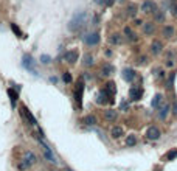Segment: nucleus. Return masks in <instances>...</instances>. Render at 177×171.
<instances>
[{"label":"nucleus","instance_id":"1","mask_svg":"<svg viewBox=\"0 0 177 171\" xmlns=\"http://www.w3.org/2000/svg\"><path fill=\"white\" fill-rule=\"evenodd\" d=\"M87 17H89V14H87L86 11H79V13H76V14L72 17V20L69 22V30H72V31H78L81 26H82V23L87 20Z\"/></svg>","mask_w":177,"mask_h":171},{"label":"nucleus","instance_id":"2","mask_svg":"<svg viewBox=\"0 0 177 171\" xmlns=\"http://www.w3.org/2000/svg\"><path fill=\"white\" fill-rule=\"evenodd\" d=\"M34 162H36V156L33 154V152H25V156H23V159H22V163L19 165V169H26V168H30L31 165H34Z\"/></svg>","mask_w":177,"mask_h":171},{"label":"nucleus","instance_id":"3","mask_svg":"<svg viewBox=\"0 0 177 171\" xmlns=\"http://www.w3.org/2000/svg\"><path fill=\"white\" fill-rule=\"evenodd\" d=\"M20 115H22L23 118H25L28 123H30L31 126H37V121H36V118H34V117L31 115V112L28 111L25 106H22V107H20Z\"/></svg>","mask_w":177,"mask_h":171},{"label":"nucleus","instance_id":"4","mask_svg":"<svg viewBox=\"0 0 177 171\" xmlns=\"http://www.w3.org/2000/svg\"><path fill=\"white\" fill-rule=\"evenodd\" d=\"M160 129L157 128V126H151V128H148V131H146V137L149 139V140H158L160 139Z\"/></svg>","mask_w":177,"mask_h":171},{"label":"nucleus","instance_id":"5","mask_svg":"<svg viewBox=\"0 0 177 171\" xmlns=\"http://www.w3.org/2000/svg\"><path fill=\"white\" fill-rule=\"evenodd\" d=\"M84 41H86L87 45H96V44L99 42V34L98 33H90L84 38Z\"/></svg>","mask_w":177,"mask_h":171},{"label":"nucleus","instance_id":"6","mask_svg":"<svg viewBox=\"0 0 177 171\" xmlns=\"http://www.w3.org/2000/svg\"><path fill=\"white\" fill-rule=\"evenodd\" d=\"M33 64H34V61H33V58H31L30 55H25V56L22 58V66H23L25 69H28V70H31L33 73H36V70H34Z\"/></svg>","mask_w":177,"mask_h":171},{"label":"nucleus","instance_id":"7","mask_svg":"<svg viewBox=\"0 0 177 171\" xmlns=\"http://www.w3.org/2000/svg\"><path fill=\"white\" fill-rule=\"evenodd\" d=\"M142 11L143 13H152V11H155V3L151 2V0H146V2H143V5H142Z\"/></svg>","mask_w":177,"mask_h":171},{"label":"nucleus","instance_id":"8","mask_svg":"<svg viewBox=\"0 0 177 171\" xmlns=\"http://www.w3.org/2000/svg\"><path fill=\"white\" fill-rule=\"evenodd\" d=\"M168 114H169V104H163L162 107H158V118L160 120H165Z\"/></svg>","mask_w":177,"mask_h":171},{"label":"nucleus","instance_id":"9","mask_svg":"<svg viewBox=\"0 0 177 171\" xmlns=\"http://www.w3.org/2000/svg\"><path fill=\"white\" fill-rule=\"evenodd\" d=\"M81 95H82V83L79 81V83H78V87H76V90H75V100H76L78 107H81Z\"/></svg>","mask_w":177,"mask_h":171},{"label":"nucleus","instance_id":"10","mask_svg":"<svg viewBox=\"0 0 177 171\" xmlns=\"http://www.w3.org/2000/svg\"><path fill=\"white\" fill-rule=\"evenodd\" d=\"M162 42H158V41H154L152 42V45H151V51H152V55H158V53H162Z\"/></svg>","mask_w":177,"mask_h":171},{"label":"nucleus","instance_id":"11","mask_svg":"<svg viewBox=\"0 0 177 171\" xmlns=\"http://www.w3.org/2000/svg\"><path fill=\"white\" fill-rule=\"evenodd\" d=\"M123 78L130 83V81H134V78H135V72H134L132 69H126V70L123 72Z\"/></svg>","mask_w":177,"mask_h":171},{"label":"nucleus","instance_id":"12","mask_svg":"<svg viewBox=\"0 0 177 171\" xmlns=\"http://www.w3.org/2000/svg\"><path fill=\"white\" fill-rule=\"evenodd\" d=\"M142 95H143L142 89H137V87L130 89V98H132V100H140V98H142Z\"/></svg>","mask_w":177,"mask_h":171},{"label":"nucleus","instance_id":"13","mask_svg":"<svg viewBox=\"0 0 177 171\" xmlns=\"http://www.w3.org/2000/svg\"><path fill=\"white\" fill-rule=\"evenodd\" d=\"M76 59H78V53H76V51H69L67 55H65V61L70 62V64H73Z\"/></svg>","mask_w":177,"mask_h":171},{"label":"nucleus","instance_id":"14","mask_svg":"<svg viewBox=\"0 0 177 171\" xmlns=\"http://www.w3.org/2000/svg\"><path fill=\"white\" fill-rule=\"evenodd\" d=\"M121 136H123V128H121V126H115V128L112 129V137H114V139H120Z\"/></svg>","mask_w":177,"mask_h":171},{"label":"nucleus","instance_id":"15","mask_svg":"<svg viewBox=\"0 0 177 171\" xmlns=\"http://www.w3.org/2000/svg\"><path fill=\"white\" fill-rule=\"evenodd\" d=\"M162 100H163V96H162L160 93H157V95L154 96V100H152V107H154V109H157V107H160Z\"/></svg>","mask_w":177,"mask_h":171},{"label":"nucleus","instance_id":"16","mask_svg":"<svg viewBox=\"0 0 177 171\" xmlns=\"http://www.w3.org/2000/svg\"><path fill=\"white\" fill-rule=\"evenodd\" d=\"M84 66H87V67H92L93 66V56L90 55V53H86V55H84Z\"/></svg>","mask_w":177,"mask_h":171},{"label":"nucleus","instance_id":"17","mask_svg":"<svg viewBox=\"0 0 177 171\" xmlns=\"http://www.w3.org/2000/svg\"><path fill=\"white\" fill-rule=\"evenodd\" d=\"M154 23H151V22H148V23H145V26H143V31H145V34H152L154 33Z\"/></svg>","mask_w":177,"mask_h":171},{"label":"nucleus","instance_id":"18","mask_svg":"<svg viewBox=\"0 0 177 171\" xmlns=\"http://www.w3.org/2000/svg\"><path fill=\"white\" fill-rule=\"evenodd\" d=\"M104 118H106V120H110V121H112V120H115V118H117V112H115V111H112V109L106 111V112H104Z\"/></svg>","mask_w":177,"mask_h":171},{"label":"nucleus","instance_id":"19","mask_svg":"<svg viewBox=\"0 0 177 171\" xmlns=\"http://www.w3.org/2000/svg\"><path fill=\"white\" fill-rule=\"evenodd\" d=\"M135 143H137V137L134 136V134H130V136L126 137V145H127V146H134Z\"/></svg>","mask_w":177,"mask_h":171},{"label":"nucleus","instance_id":"20","mask_svg":"<svg viewBox=\"0 0 177 171\" xmlns=\"http://www.w3.org/2000/svg\"><path fill=\"white\" fill-rule=\"evenodd\" d=\"M8 95H9V98H11V104L14 107L16 106V101H17V93L13 90V89H8Z\"/></svg>","mask_w":177,"mask_h":171},{"label":"nucleus","instance_id":"21","mask_svg":"<svg viewBox=\"0 0 177 171\" xmlns=\"http://www.w3.org/2000/svg\"><path fill=\"white\" fill-rule=\"evenodd\" d=\"M172 34H174V28H172V26H165V28H163V36H165V38H172Z\"/></svg>","mask_w":177,"mask_h":171},{"label":"nucleus","instance_id":"22","mask_svg":"<svg viewBox=\"0 0 177 171\" xmlns=\"http://www.w3.org/2000/svg\"><path fill=\"white\" fill-rule=\"evenodd\" d=\"M45 159H47V160H50L51 163H56V157H54V154H53V151H51V149L45 151Z\"/></svg>","mask_w":177,"mask_h":171},{"label":"nucleus","instance_id":"23","mask_svg":"<svg viewBox=\"0 0 177 171\" xmlns=\"http://www.w3.org/2000/svg\"><path fill=\"white\" fill-rule=\"evenodd\" d=\"M112 72H114V67H112V66H104L102 70H101V73L104 76H109V75H112Z\"/></svg>","mask_w":177,"mask_h":171},{"label":"nucleus","instance_id":"24","mask_svg":"<svg viewBox=\"0 0 177 171\" xmlns=\"http://www.w3.org/2000/svg\"><path fill=\"white\" fill-rule=\"evenodd\" d=\"M84 123H86V124H89V126H93V124L96 123V118H95L93 115H87L86 118H84Z\"/></svg>","mask_w":177,"mask_h":171},{"label":"nucleus","instance_id":"25","mask_svg":"<svg viewBox=\"0 0 177 171\" xmlns=\"http://www.w3.org/2000/svg\"><path fill=\"white\" fill-rule=\"evenodd\" d=\"M124 34L127 36V38L130 39V41H135V34L130 31V28H124Z\"/></svg>","mask_w":177,"mask_h":171},{"label":"nucleus","instance_id":"26","mask_svg":"<svg viewBox=\"0 0 177 171\" xmlns=\"http://www.w3.org/2000/svg\"><path fill=\"white\" fill-rule=\"evenodd\" d=\"M174 157H177V149H172L166 154V160H172Z\"/></svg>","mask_w":177,"mask_h":171},{"label":"nucleus","instance_id":"27","mask_svg":"<svg viewBox=\"0 0 177 171\" xmlns=\"http://www.w3.org/2000/svg\"><path fill=\"white\" fill-rule=\"evenodd\" d=\"M110 42H112V44H120V42H121V36H120V34H114V36L110 38Z\"/></svg>","mask_w":177,"mask_h":171},{"label":"nucleus","instance_id":"28","mask_svg":"<svg viewBox=\"0 0 177 171\" xmlns=\"http://www.w3.org/2000/svg\"><path fill=\"white\" fill-rule=\"evenodd\" d=\"M155 20H158V22H163V20H165V14H163L162 11L155 13Z\"/></svg>","mask_w":177,"mask_h":171},{"label":"nucleus","instance_id":"29","mask_svg":"<svg viewBox=\"0 0 177 171\" xmlns=\"http://www.w3.org/2000/svg\"><path fill=\"white\" fill-rule=\"evenodd\" d=\"M104 98H106V92H104V90H101V92L98 93V103H104V101H106Z\"/></svg>","mask_w":177,"mask_h":171},{"label":"nucleus","instance_id":"30","mask_svg":"<svg viewBox=\"0 0 177 171\" xmlns=\"http://www.w3.org/2000/svg\"><path fill=\"white\" fill-rule=\"evenodd\" d=\"M127 11H129V16H135V14H137V6H132V5H130V6L127 8Z\"/></svg>","mask_w":177,"mask_h":171},{"label":"nucleus","instance_id":"31","mask_svg":"<svg viewBox=\"0 0 177 171\" xmlns=\"http://www.w3.org/2000/svg\"><path fill=\"white\" fill-rule=\"evenodd\" d=\"M11 28H13V31L16 33V36H17V38H22V33L19 31V28H17V26H16L14 23H11Z\"/></svg>","mask_w":177,"mask_h":171},{"label":"nucleus","instance_id":"32","mask_svg":"<svg viewBox=\"0 0 177 171\" xmlns=\"http://www.w3.org/2000/svg\"><path fill=\"white\" fill-rule=\"evenodd\" d=\"M171 11H172V16L177 17V3L175 2H171Z\"/></svg>","mask_w":177,"mask_h":171},{"label":"nucleus","instance_id":"33","mask_svg":"<svg viewBox=\"0 0 177 171\" xmlns=\"http://www.w3.org/2000/svg\"><path fill=\"white\" fill-rule=\"evenodd\" d=\"M41 61L44 62V64H48V62L51 61V58H50V56H45V55H44V56L41 58Z\"/></svg>","mask_w":177,"mask_h":171},{"label":"nucleus","instance_id":"34","mask_svg":"<svg viewBox=\"0 0 177 171\" xmlns=\"http://www.w3.org/2000/svg\"><path fill=\"white\" fill-rule=\"evenodd\" d=\"M64 81H65V83H70V81H72L70 73H64Z\"/></svg>","mask_w":177,"mask_h":171},{"label":"nucleus","instance_id":"35","mask_svg":"<svg viewBox=\"0 0 177 171\" xmlns=\"http://www.w3.org/2000/svg\"><path fill=\"white\" fill-rule=\"evenodd\" d=\"M96 3H104V0H95Z\"/></svg>","mask_w":177,"mask_h":171},{"label":"nucleus","instance_id":"36","mask_svg":"<svg viewBox=\"0 0 177 171\" xmlns=\"http://www.w3.org/2000/svg\"><path fill=\"white\" fill-rule=\"evenodd\" d=\"M69 171H72V169H69Z\"/></svg>","mask_w":177,"mask_h":171}]
</instances>
